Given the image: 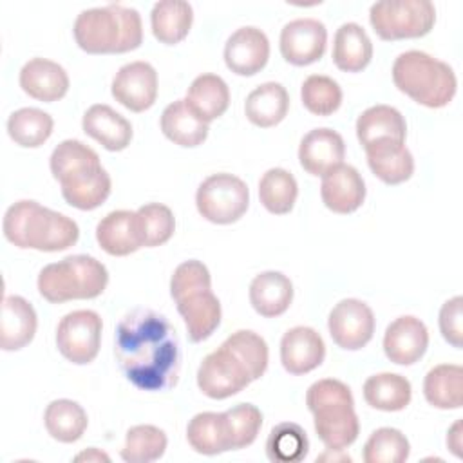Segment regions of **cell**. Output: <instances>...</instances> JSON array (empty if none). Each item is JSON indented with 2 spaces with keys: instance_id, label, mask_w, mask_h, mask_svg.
<instances>
[{
  "instance_id": "1",
  "label": "cell",
  "mask_w": 463,
  "mask_h": 463,
  "mask_svg": "<svg viewBox=\"0 0 463 463\" xmlns=\"http://www.w3.org/2000/svg\"><path fill=\"white\" fill-rule=\"evenodd\" d=\"M114 354L127 380L141 391H166L177 383L181 345L168 318L137 307L116 327Z\"/></svg>"
},
{
  "instance_id": "2",
  "label": "cell",
  "mask_w": 463,
  "mask_h": 463,
  "mask_svg": "<svg viewBox=\"0 0 463 463\" xmlns=\"http://www.w3.org/2000/svg\"><path fill=\"white\" fill-rule=\"evenodd\" d=\"M2 230L5 239L16 248L38 251L67 250L80 237L76 221L31 199L16 201L7 208Z\"/></svg>"
},
{
  "instance_id": "3",
  "label": "cell",
  "mask_w": 463,
  "mask_h": 463,
  "mask_svg": "<svg viewBox=\"0 0 463 463\" xmlns=\"http://www.w3.org/2000/svg\"><path fill=\"white\" fill-rule=\"evenodd\" d=\"M74 40L89 54H119L143 42L141 16L134 7L110 4L81 11L74 20Z\"/></svg>"
},
{
  "instance_id": "4",
  "label": "cell",
  "mask_w": 463,
  "mask_h": 463,
  "mask_svg": "<svg viewBox=\"0 0 463 463\" xmlns=\"http://www.w3.org/2000/svg\"><path fill=\"white\" fill-rule=\"evenodd\" d=\"M306 405L313 412L315 432L326 449L344 450L360 432L351 389L335 378L315 382L306 392Z\"/></svg>"
},
{
  "instance_id": "5",
  "label": "cell",
  "mask_w": 463,
  "mask_h": 463,
  "mask_svg": "<svg viewBox=\"0 0 463 463\" xmlns=\"http://www.w3.org/2000/svg\"><path fill=\"white\" fill-rule=\"evenodd\" d=\"M392 81L416 103L429 109L449 105L458 80L452 67L423 51H405L392 63Z\"/></svg>"
},
{
  "instance_id": "6",
  "label": "cell",
  "mask_w": 463,
  "mask_h": 463,
  "mask_svg": "<svg viewBox=\"0 0 463 463\" xmlns=\"http://www.w3.org/2000/svg\"><path fill=\"white\" fill-rule=\"evenodd\" d=\"M107 284L109 271L105 264L90 255H69L60 262L47 264L38 275V291L52 304L96 298Z\"/></svg>"
},
{
  "instance_id": "7",
  "label": "cell",
  "mask_w": 463,
  "mask_h": 463,
  "mask_svg": "<svg viewBox=\"0 0 463 463\" xmlns=\"http://www.w3.org/2000/svg\"><path fill=\"white\" fill-rule=\"evenodd\" d=\"M369 22L382 40L421 38L436 24V7L429 0H382L371 5Z\"/></svg>"
},
{
  "instance_id": "8",
  "label": "cell",
  "mask_w": 463,
  "mask_h": 463,
  "mask_svg": "<svg viewBox=\"0 0 463 463\" xmlns=\"http://www.w3.org/2000/svg\"><path fill=\"white\" fill-rule=\"evenodd\" d=\"M195 206L206 221L213 224H232L246 213L250 190L246 183L233 174H212L199 184Z\"/></svg>"
},
{
  "instance_id": "9",
  "label": "cell",
  "mask_w": 463,
  "mask_h": 463,
  "mask_svg": "<svg viewBox=\"0 0 463 463\" xmlns=\"http://www.w3.org/2000/svg\"><path fill=\"white\" fill-rule=\"evenodd\" d=\"M103 320L92 309L67 313L56 327V347L63 358L76 365L90 364L101 345Z\"/></svg>"
},
{
  "instance_id": "10",
  "label": "cell",
  "mask_w": 463,
  "mask_h": 463,
  "mask_svg": "<svg viewBox=\"0 0 463 463\" xmlns=\"http://www.w3.org/2000/svg\"><path fill=\"white\" fill-rule=\"evenodd\" d=\"M251 383L246 367L226 349L219 347L206 354L197 369V385L208 398L224 400Z\"/></svg>"
},
{
  "instance_id": "11",
  "label": "cell",
  "mask_w": 463,
  "mask_h": 463,
  "mask_svg": "<svg viewBox=\"0 0 463 463\" xmlns=\"http://www.w3.org/2000/svg\"><path fill=\"white\" fill-rule=\"evenodd\" d=\"M327 327L338 347L358 351L373 338L374 315L365 302L358 298H344L331 309Z\"/></svg>"
},
{
  "instance_id": "12",
  "label": "cell",
  "mask_w": 463,
  "mask_h": 463,
  "mask_svg": "<svg viewBox=\"0 0 463 463\" xmlns=\"http://www.w3.org/2000/svg\"><path fill=\"white\" fill-rule=\"evenodd\" d=\"M327 45V29L317 18H297L280 31V54L291 65H309L320 60Z\"/></svg>"
},
{
  "instance_id": "13",
  "label": "cell",
  "mask_w": 463,
  "mask_h": 463,
  "mask_svg": "<svg viewBox=\"0 0 463 463\" xmlns=\"http://www.w3.org/2000/svg\"><path fill=\"white\" fill-rule=\"evenodd\" d=\"M112 96L132 112H143L156 103L157 72L148 61H130L119 67L112 80Z\"/></svg>"
},
{
  "instance_id": "14",
  "label": "cell",
  "mask_w": 463,
  "mask_h": 463,
  "mask_svg": "<svg viewBox=\"0 0 463 463\" xmlns=\"http://www.w3.org/2000/svg\"><path fill=\"white\" fill-rule=\"evenodd\" d=\"M49 166L61 188L87 183L103 170L98 152L80 139L58 143L51 154Z\"/></svg>"
},
{
  "instance_id": "15",
  "label": "cell",
  "mask_w": 463,
  "mask_h": 463,
  "mask_svg": "<svg viewBox=\"0 0 463 463\" xmlns=\"http://www.w3.org/2000/svg\"><path fill=\"white\" fill-rule=\"evenodd\" d=\"M269 58V40L264 31L253 25L239 27L226 40V67L239 76H253L262 71Z\"/></svg>"
},
{
  "instance_id": "16",
  "label": "cell",
  "mask_w": 463,
  "mask_h": 463,
  "mask_svg": "<svg viewBox=\"0 0 463 463\" xmlns=\"http://www.w3.org/2000/svg\"><path fill=\"white\" fill-rule=\"evenodd\" d=\"M427 345V326L412 315H403L392 320L383 335L385 356L398 365H412L418 362L425 354Z\"/></svg>"
},
{
  "instance_id": "17",
  "label": "cell",
  "mask_w": 463,
  "mask_h": 463,
  "mask_svg": "<svg viewBox=\"0 0 463 463\" xmlns=\"http://www.w3.org/2000/svg\"><path fill=\"white\" fill-rule=\"evenodd\" d=\"M326 358L322 336L307 326H297L280 340V362L289 374H306L317 369Z\"/></svg>"
},
{
  "instance_id": "18",
  "label": "cell",
  "mask_w": 463,
  "mask_h": 463,
  "mask_svg": "<svg viewBox=\"0 0 463 463\" xmlns=\"http://www.w3.org/2000/svg\"><path fill=\"white\" fill-rule=\"evenodd\" d=\"M320 195L331 212L353 213L365 199V183L354 166L340 163L322 175Z\"/></svg>"
},
{
  "instance_id": "19",
  "label": "cell",
  "mask_w": 463,
  "mask_h": 463,
  "mask_svg": "<svg viewBox=\"0 0 463 463\" xmlns=\"http://www.w3.org/2000/svg\"><path fill=\"white\" fill-rule=\"evenodd\" d=\"M345 143L333 128L309 130L298 146L300 166L311 175H324L331 168L344 163Z\"/></svg>"
},
{
  "instance_id": "20",
  "label": "cell",
  "mask_w": 463,
  "mask_h": 463,
  "mask_svg": "<svg viewBox=\"0 0 463 463\" xmlns=\"http://www.w3.org/2000/svg\"><path fill=\"white\" fill-rule=\"evenodd\" d=\"M20 87L34 99L52 103L69 90L67 71L47 58H33L20 71Z\"/></svg>"
},
{
  "instance_id": "21",
  "label": "cell",
  "mask_w": 463,
  "mask_h": 463,
  "mask_svg": "<svg viewBox=\"0 0 463 463\" xmlns=\"http://www.w3.org/2000/svg\"><path fill=\"white\" fill-rule=\"evenodd\" d=\"M83 132L110 152L125 150L132 141L130 121L105 103L89 107L81 119Z\"/></svg>"
},
{
  "instance_id": "22",
  "label": "cell",
  "mask_w": 463,
  "mask_h": 463,
  "mask_svg": "<svg viewBox=\"0 0 463 463\" xmlns=\"http://www.w3.org/2000/svg\"><path fill=\"white\" fill-rule=\"evenodd\" d=\"M192 342H203L221 324V302L212 289H197L175 300Z\"/></svg>"
},
{
  "instance_id": "23",
  "label": "cell",
  "mask_w": 463,
  "mask_h": 463,
  "mask_svg": "<svg viewBox=\"0 0 463 463\" xmlns=\"http://www.w3.org/2000/svg\"><path fill=\"white\" fill-rule=\"evenodd\" d=\"M36 327V311L24 297L11 295L4 298L0 318V347L4 351L25 347L34 338Z\"/></svg>"
},
{
  "instance_id": "24",
  "label": "cell",
  "mask_w": 463,
  "mask_h": 463,
  "mask_svg": "<svg viewBox=\"0 0 463 463\" xmlns=\"http://www.w3.org/2000/svg\"><path fill=\"white\" fill-rule=\"evenodd\" d=\"M405 118L391 105H373L356 119V137L364 148L382 141L405 143Z\"/></svg>"
},
{
  "instance_id": "25",
  "label": "cell",
  "mask_w": 463,
  "mask_h": 463,
  "mask_svg": "<svg viewBox=\"0 0 463 463\" xmlns=\"http://www.w3.org/2000/svg\"><path fill=\"white\" fill-rule=\"evenodd\" d=\"M364 150L373 174L387 184H400L414 174V157L405 143L382 141Z\"/></svg>"
},
{
  "instance_id": "26",
  "label": "cell",
  "mask_w": 463,
  "mask_h": 463,
  "mask_svg": "<svg viewBox=\"0 0 463 463\" xmlns=\"http://www.w3.org/2000/svg\"><path fill=\"white\" fill-rule=\"evenodd\" d=\"M96 241L103 251L114 257H125L141 248L136 212L114 210L96 226Z\"/></svg>"
},
{
  "instance_id": "27",
  "label": "cell",
  "mask_w": 463,
  "mask_h": 463,
  "mask_svg": "<svg viewBox=\"0 0 463 463\" xmlns=\"http://www.w3.org/2000/svg\"><path fill=\"white\" fill-rule=\"evenodd\" d=\"M293 300V284L280 271H262L250 284V302L266 318L280 317Z\"/></svg>"
},
{
  "instance_id": "28",
  "label": "cell",
  "mask_w": 463,
  "mask_h": 463,
  "mask_svg": "<svg viewBox=\"0 0 463 463\" xmlns=\"http://www.w3.org/2000/svg\"><path fill=\"white\" fill-rule=\"evenodd\" d=\"M373 58V42L365 29L354 22L342 24L335 33L333 61L344 72H360Z\"/></svg>"
},
{
  "instance_id": "29",
  "label": "cell",
  "mask_w": 463,
  "mask_h": 463,
  "mask_svg": "<svg viewBox=\"0 0 463 463\" xmlns=\"http://www.w3.org/2000/svg\"><path fill=\"white\" fill-rule=\"evenodd\" d=\"M289 110V96L284 85L277 81H266L255 87L244 103L246 118L260 127L269 128L279 125Z\"/></svg>"
},
{
  "instance_id": "30",
  "label": "cell",
  "mask_w": 463,
  "mask_h": 463,
  "mask_svg": "<svg viewBox=\"0 0 463 463\" xmlns=\"http://www.w3.org/2000/svg\"><path fill=\"white\" fill-rule=\"evenodd\" d=\"M184 101L203 121L210 123L226 112L230 105V89L221 76L204 72L192 81Z\"/></svg>"
},
{
  "instance_id": "31",
  "label": "cell",
  "mask_w": 463,
  "mask_h": 463,
  "mask_svg": "<svg viewBox=\"0 0 463 463\" xmlns=\"http://www.w3.org/2000/svg\"><path fill=\"white\" fill-rule=\"evenodd\" d=\"M161 130L175 145L192 148L208 137L210 128L184 99H175L161 114Z\"/></svg>"
},
{
  "instance_id": "32",
  "label": "cell",
  "mask_w": 463,
  "mask_h": 463,
  "mask_svg": "<svg viewBox=\"0 0 463 463\" xmlns=\"http://www.w3.org/2000/svg\"><path fill=\"white\" fill-rule=\"evenodd\" d=\"M425 400L436 409H459L463 405V369L458 364H439L423 380Z\"/></svg>"
},
{
  "instance_id": "33",
  "label": "cell",
  "mask_w": 463,
  "mask_h": 463,
  "mask_svg": "<svg viewBox=\"0 0 463 463\" xmlns=\"http://www.w3.org/2000/svg\"><path fill=\"white\" fill-rule=\"evenodd\" d=\"M194 22V9L183 0L156 2L150 13L154 36L166 45H175L186 38Z\"/></svg>"
},
{
  "instance_id": "34",
  "label": "cell",
  "mask_w": 463,
  "mask_h": 463,
  "mask_svg": "<svg viewBox=\"0 0 463 463\" xmlns=\"http://www.w3.org/2000/svg\"><path fill=\"white\" fill-rule=\"evenodd\" d=\"M411 382L396 373L373 374L364 383V400L367 405L385 412H396L411 403Z\"/></svg>"
},
{
  "instance_id": "35",
  "label": "cell",
  "mask_w": 463,
  "mask_h": 463,
  "mask_svg": "<svg viewBox=\"0 0 463 463\" xmlns=\"http://www.w3.org/2000/svg\"><path fill=\"white\" fill-rule=\"evenodd\" d=\"M190 447L204 456H215L230 449L224 412H199L186 427Z\"/></svg>"
},
{
  "instance_id": "36",
  "label": "cell",
  "mask_w": 463,
  "mask_h": 463,
  "mask_svg": "<svg viewBox=\"0 0 463 463\" xmlns=\"http://www.w3.org/2000/svg\"><path fill=\"white\" fill-rule=\"evenodd\" d=\"M43 423L51 438H54L56 441L74 443L83 436L89 425V418L85 409L78 402L61 398L47 405Z\"/></svg>"
},
{
  "instance_id": "37",
  "label": "cell",
  "mask_w": 463,
  "mask_h": 463,
  "mask_svg": "<svg viewBox=\"0 0 463 463\" xmlns=\"http://www.w3.org/2000/svg\"><path fill=\"white\" fill-rule=\"evenodd\" d=\"M52 127V116L34 107L18 109L7 119L9 137L25 148H36L43 145L51 137Z\"/></svg>"
},
{
  "instance_id": "38",
  "label": "cell",
  "mask_w": 463,
  "mask_h": 463,
  "mask_svg": "<svg viewBox=\"0 0 463 463\" xmlns=\"http://www.w3.org/2000/svg\"><path fill=\"white\" fill-rule=\"evenodd\" d=\"M298 195V184L291 172L284 168H269L259 181V199L262 206L275 215L289 213Z\"/></svg>"
},
{
  "instance_id": "39",
  "label": "cell",
  "mask_w": 463,
  "mask_h": 463,
  "mask_svg": "<svg viewBox=\"0 0 463 463\" xmlns=\"http://www.w3.org/2000/svg\"><path fill=\"white\" fill-rule=\"evenodd\" d=\"M309 452L306 430L293 421H282L269 430L266 456L273 463H298Z\"/></svg>"
},
{
  "instance_id": "40",
  "label": "cell",
  "mask_w": 463,
  "mask_h": 463,
  "mask_svg": "<svg viewBox=\"0 0 463 463\" xmlns=\"http://www.w3.org/2000/svg\"><path fill=\"white\" fill-rule=\"evenodd\" d=\"M248 371L251 382L259 380L266 369L269 360V351L266 340L250 329H239L232 333L222 344Z\"/></svg>"
},
{
  "instance_id": "41",
  "label": "cell",
  "mask_w": 463,
  "mask_h": 463,
  "mask_svg": "<svg viewBox=\"0 0 463 463\" xmlns=\"http://www.w3.org/2000/svg\"><path fill=\"white\" fill-rule=\"evenodd\" d=\"M166 434L156 425H134L127 430L121 458L127 463H150L166 450Z\"/></svg>"
},
{
  "instance_id": "42",
  "label": "cell",
  "mask_w": 463,
  "mask_h": 463,
  "mask_svg": "<svg viewBox=\"0 0 463 463\" xmlns=\"http://www.w3.org/2000/svg\"><path fill=\"white\" fill-rule=\"evenodd\" d=\"M136 224L141 246L156 248L170 241L175 230L172 210L161 203H146L136 210Z\"/></svg>"
},
{
  "instance_id": "43",
  "label": "cell",
  "mask_w": 463,
  "mask_h": 463,
  "mask_svg": "<svg viewBox=\"0 0 463 463\" xmlns=\"http://www.w3.org/2000/svg\"><path fill=\"white\" fill-rule=\"evenodd\" d=\"M409 452L411 445L402 430L380 427L365 441L362 456L365 463H403Z\"/></svg>"
},
{
  "instance_id": "44",
  "label": "cell",
  "mask_w": 463,
  "mask_h": 463,
  "mask_svg": "<svg viewBox=\"0 0 463 463\" xmlns=\"http://www.w3.org/2000/svg\"><path fill=\"white\" fill-rule=\"evenodd\" d=\"M300 98L311 114L331 116L342 105V89L329 76L311 74L302 83Z\"/></svg>"
},
{
  "instance_id": "45",
  "label": "cell",
  "mask_w": 463,
  "mask_h": 463,
  "mask_svg": "<svg viewBox=\"0 0 463 463\" xmlns=\"http://www.w3.org/2000/svg\"><path fill=\"white\" fill-rule=\"evenodd\" d=\"M230 449H244L251 445L262 427V412L253 403H237L224 411Z\"/></svg>"
},
{
  "instance_id": "46",
  "label": "cell",
  "mask_w": 463,
  "mask_h": 463,
  "mask_svg": "<svg viewBox=\"0 0 463 463\" xmlns=\"http://www.w3.org/2000/svg\"><path fill=\"white\" fill-rule=\"evenodd\" d=\"M110 190H112V181L109 172L103 168L92 181L74 188H63L61 195L71 206L78 210H94L107 201V197L110 195Z\"/></svg>"
},
{
  "instance_id": "47",
  "label": "cell",
  "mask_w": 463,
  "mask_h": 463,
  "mask_svg": "<svg viewBox=\"0 0 463 463\" xmlns=\"http://www.w3.org/2000/svg\"><path fill=\"white\" fill-rule=\"evenodd\" d=\"M197 289H212V277L208 268L201 260H184L181 262L170 279V295L174 300L197 291Z\"/></svg>"
},
{
  "instance_id": "48",
  "label": "cell",
  "mask_w": 463,
  "mask_h": 463,
  "mask_svg": "<svg viewBox=\"0 0 463 463\" xmlns=\"http://www.w3.org/2000/svg\"><path fill=\"white\" fill-rule=\"evenodd\" d=\"M439 331L450 345L458 349L463 345V298L459 295L441 306Z\"/></svg>"
},
{
  "instance_id": "49",
  "label": "cell",
  "mask_w": 463,
  "mask_h": 463,
  "mask_svg": "<svg viewBox=\"0 0 463 463\" xmlns=\"http://www.w3.org/2000/svg\"><path fill=\"white\" fill-rule=\"evenodd\" d=\"M447 445L454 456L461 458V420H456V423L450 427L447 436Z\"/></svg>"
},
{
  "instance_id": "50",
  "label": "cell",
  "mask_w": 463,
  "mask_h": 463,
  "mask_svg": "<svg viewBox=\"0 0 463 463\" xmlns=\"http://www.w3.org/2000/svg\"><path fill=\"white\" fill-rule=\"evenodd\" d=\"M74 459H76V461H110V458H109L105 452H101V450H98V449H94V447H90V449L80 452Z\"/></svg>"
},
{
  "instance_id": "51",
  "label": "cell",
  "mask_w": 463,
  "mask_h": 463,
  "mask_svg": "<svg viewBox=\"0 0 463 463\" xmlns=\"http://www.w3.org/2000/svg\"><path fill=\"white\" fill-rule=\"evenodd\" d=\"M317 461H351V456L338 449H326V452L320 454Z\"/></svg>"
}]
</instances>
